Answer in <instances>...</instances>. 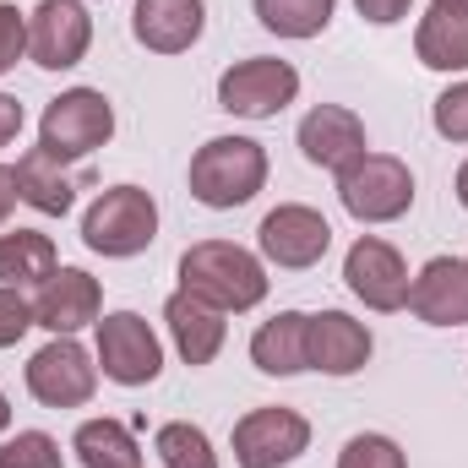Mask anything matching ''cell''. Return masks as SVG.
<instances>
[{
    "instance_id": "cell-12",
    "label": "cell",
    "mask_w": 468,
    "mask_h": 468,
    "mask_svg": "<svg viewBox=\"0 0 468 468\" xmlns=\"http://www.w3.org/2000/svg\"><path fill=\"white\" fill-rule=\"evenodd\" d=\"M344 283H349L354 300H365L370 311H403L409 305V267L398 256V245L376 239V234H359L344 256Z\"/></svg>"
},
{
    "instance_id": "cell-10",
    "label": "cell",
    "mask_w": 468,
    "mask_h": 468,
    "mask_svg": "<svg viewBox=\"0 0 468 468\" xmlns=\"http://www.w3.org/2000/svg\"><path fill=\"white\" fill-rule=\"evenodd\" d=\"M93 44V16L82 0H38L27 16V55L44 71H71L82 66Z\"/></svg>"
},
{
    "instance_id": "cell-6",
    "label": "cell",
    "mask_w": 468,
    "mask_h": 468,
    "mask_svg": "<svg viewBox=\"0 0 468 468\" xmlns=\"http://www.w3.org/2000/svg\"><path fill=\"white\" fill-rule=\"evenodd\" d=\"M300 93V71L289 60H272V55H256V60H239L218 77V110L239 120H272L278 110H289Z\"/></svg>"
},
{
    "instance_id": "cell-32",
    "label": "cell",
    "mask_w": 468,
    "mask_h": 468,
    "mask_svg": "<svg viewBox=\"0 0 468 468\" xmlns=\"http://www.w3.org/2000/svg\"><path fill=\"white\" fill-rule=\"evenodd\" d=\"M22 136V104L11 93H0V147H11Z\"/></svg>"
},
{
    "instance_id": "cell-35",
    "label": "cell",
    "mask_w": 468,
    "mask_h": 468,
    "mask_svg": "<svg viewBox=\"0 0 468 468\" xmlns=\"http://www.w3.org/2000/svg\"><path fill=\"white\" fill-rule=\"evenodd\" d=\"M11 425V403H5V392H0V431Z\"/></svg>"
},
{
    "instance_id": "cell-33",
    "label": "cell",
    "mask_w": 468,
    "mask_h": 468,
    "mask_svg": "<svg viewBox=\"0 0 468 468\" xmlns=\"http://www.w3.org/2000/svg\"><path fill=\"white\" fill-rule=\"evenodd\" d=\"M16 202H22V197H16V169H5V164H0V224L11 218V207H16Z\"/></svg>"
},
{
    "instance_id": "cell-9",
    "label": "cell",
    "mask_w": 468,
    "mask_h": 468,
    "mask_svg": "<svg viewBox=\"0 0 468 468\" xmlns=\"http://www.w3.org/2000/svg\"><path fill=\"white\" fill-rule=\"evenodd\" d=\"M311 447V420L294 409H250L234 425V463L239 468H289L300 452Z\"/></svg>"
},
{
    "instance_id": "cell-31",
    "label": "cell",
    "mask_w": 468,
    "mask_h": 468,
    "mask_svg": "<svg viewBox=\"0 0 468 468\" xmlns=\"http://www.w3.org/2000/svg\"><path fill=\"white\" fill-rule=\"evenodd\" d=\"M354 5H359V16H365V22L392 27V22H403V16H409V5H414V0H354Z\"/></svg>"
},
{
    "instance_id": "cell-16",
    "label": "cell",
    "mask_w": 468,
    "mask_h": 468,
    "mask_svg": "<svg viewBox=\"0 0 468 468\" xmlns=\"http://www.w3.org/2000/svg\"><path fill=\"white\" fill-rule=\"evenodd\" d=\"M202 27H207L202 0H136L131 11V33L153 55H186L202 38Z\"/></svg>"
},
{
    "instance_id": "cell-14",
    "label": "cell",
    "mask_w": 468,
    "mask_h": 468,
    "mask_svg": "<svg viewBox=\"0 0 468 468\" xmlns=\"http://www.w3.org/2000/svg\"><path fill=\"white\" fill-rule=\"evenodd\" d=\"M409 311L431 327H468V261L463 256H431L420 278L409 283Z\"/></svg>"
},
{
    "instance_id": "cell-20",
    "label": "cell",
    "mask_w": 468,
    "mask_h": 468,
    "mask_svg": "<svg viewBox=\"0 0 468 468\" xmlns=\"http://www.w3.org/2000/svg\"><path fill=\"white\" fill-rule=\"evenodd\" d=\"M16 197H22L27 207L49 213V218H66V213H71V202H77V186H71V175L60 169V158H55V153L33 147V153H22V158H16Z\"/></svg>"
},
{
    "instance_id": "cell-21",
    "label": "cell",
    "mask_w": 468,
    "mask_h": 468,
    "mask_svg": "<svg viewBox=\"0 0 468 468\" xmlns=\"http://www.w3.org/2000/svg\"><path fill=\"white\" fill-rule=\"evenodd\" d=\"M414 55L431 71H468V11L431 5L414 33Z\"/></svg>"
},
{
    "instance_id": "cell-30",
    "label": "cell",
    "mask_w": 468,
    "mask_h": 468,
    "mask_svg": "<svg viewBox=\"0 0 468 468\" xmlns=\"http://www.w3.org/2000/svg\"><path fill=\"white\" fill-rule=\"evenodd\" d=\"M27 55V16L0 0V71H11Z\"/></svg>"
},
{
    "instance_id": "cell-15",
    "label": "cell",
    "mask_w": 468,
    "mask_h": 468,
    "mask_svg": "<svg viewBox=\"0 0 468 468\" xmlns=\"http://www.w3.org/2000/svg\"><path fill=\"white\" fill-rule=\"evenodd\" d=\"M300 153H305V164L344 175L354 158L365 153V120L354 110H344V104H316L311 115L300 120Z\"/></svg>"
},
{
    "instance_id": "cell-24",
    "label": "cell",
    "mask_w": 468,
    "mask_h": 468,
    "mask_svg": "<svg viewBox=\"0 0 468 468\" xmlns=\"http://www.w3.org/2000/svg\"><path fill=\"white\" fill-rule=\"evenodd\" d=\"M333 5L338 0H256V16L278 38H316L333 22Z\"/></svg>"
},
{
    "instance_id": "cell-29",
    "label": "cell",
    "mask_w": 468,
    "mask_h": 468,
    "mask_svg": "<svg viewBox=\"0 0 468 468\" xmlns=\"http://www.w3.org/2000/svg\"><path fill=\"white\" fill-rule=\"evenodd\" d=\"M27 327H38V322H33V300H22V289H5V283H0V349L22 344Z\"/></svg>"
},
{
    "instance_id": "cell-34",
    "label": "cell",
    "mask_w": 468,
    "mask_h": 468,
    "mask_svg": "<svg viewBox=\"0 0 468 468\" xmlns=\"http://www.w3.org/2000/svg\"><path fill=\"white\" fill-rule=\"evenodd\" d=\"M458 202H463V207H468V164H463V169H458Z\"/></svg>"
},
{
    "instance_id": "cell-11",
    "label": "cell",
    "mask_w": 468,
    "mask_h": 468,
    "mask_svg": "<svg viewBox=\"0 0 468 468\" xmlns=\"http://www.w3.org/2000/svg\"><path fill=\"white\" fill-rule=\"evenodd\" d=\"M256 245H261V256H267L272 267L305 272V267H316V261L327 256V245H333V224H327L316 207L283 202V207H272V213L261 218Z\"/></svg>"
},
{
    "instance_id": "cell-36",
    "label": "cell",
    "mask_w": 468,
    "mask_h": 468,
    "mask_svg": "<svg viewBox=\"0 0 468 468\" xmlns=\"http://www.w3.org/2000/svg\"><path fill=\"white\" fill-rule=\"evenodd\" d=\"M436 5H447V11H468V0H436Z\"/></svg>"
},
{
    "instance_id": "cell-27",
    "label": "cell",
    "mask_w": 468,
    "mask_h": 468,
    "mask_svg": "<svg viewBox=\"0 0 468 468\" xmlns=\"http://www.w3.org/2000/svg\"><path fill=\"white\" fill-rule=\"evenodd\" d=\"M338 468H409V458H403V447H398L392 436L365 431V436H349V441H344Z\"/></svg>"
},
{
    "instance_id": "cell-4",
    "label": "cell",
    "mask_w": 468,
    "mask_h": 468,
    "mask_svg": "<svg viewBox=\"0 0 468 468\" xmlns=\"http://www.w3.org/2000/svg\"><path fill=\"white\" fill-rule=\"evenodd\" d=\"M82 239L99 256H142L158 239V202L142 186H110L82 213Z\"/></svg>"
},
{
    "instance_id": "cell-13",
    "label": "cell",
    "mask_w": 468,
    "mask_h": 468,
    "mask_svg": "<svg viewBox=\"0 0 468 468\" xmlns=\"http://www.w3.org/2000/svg\"><path fill=\"white\" fill-rule=\"evenodd\" d=\"M104 311V289L93 272L82 267H55L44 283H38V300H33V322L55 338H71L82 327H93Z\"/></svg>"
},
{
    "instance_id": "cell-28",
    "label": "cell",
    "mask_w": 468,
    "mask_h": 468,
    "mask_svg": "<svg viewBox=\"0 0 468 468\" xmlns=\"http://www.w3.org/2000/svg\"><path fill=\"white\" fill-rule=\"evenodd\" d=\"M431 120H436V131H441L447 142H468V82H452V88L436 99Z\"/></svg>"
},
{
    "instance_id": "cell-5",
    "label": "cell",
    "mask_w": 468,
    "mask_h": 468,
    "mask_svg": "<svg viewBox=\"0 0 468 468\" xmlns=\"http://www.w3.org/2000/svg\"><path fill=\"white\" fill-rule=\"evenodd\" d=\"M115 136V110L99 88H71L60 99L44 104V120H38V147L55 153L60 164L66 158H88L99 153L104 142Z\"/></svg>"
},
{
    "instance_id": "cell-1",
    "label": "cell",
    "mask_w": 468,
    "mask_h": 468,
    "mask_svg": "<svg viewBox=\"0 0 468 468\" xmlns=\"http://www.w3.org/2000/svg\"><path fill=\"white\" fill-rule=\"evenodd\" d=\"M180 289L202 294L224 316L229 311H256L267 300V267H261V256H250L234 239H197L180 256Z\"/></svg>"
},
{
    "instance_id": "cell-17",
    "label": "cell",
    "mask_w": 468,
    "mask_h": 468,
    "mask_svg": "<svg viewBox=\"0 0 468 468\" xmlns=\"http://www.w3.org/2000/svg\"><path fill=\"white\" fill-rule=\"evenodd\" d=\"M164 322H169V338H175V349H180L186 365H213L218 349H224V338H229L224 311L207 305V300L191 294V289H175V294L164 300Z\"/></svg>"
},
{
    "instance_id": "cell-18",
    "label": "cell",
    "mask_w": 468,
    "mask_h": 468,
    "mask_svg": "<svg viewBox=\"0 0 468 468\" xmlns=\"http://www.w3.org/2000/svg\"><path fill=\"white\" fill-rule=\"evenodd\" d=\"M370 327L354 322L349 311H322L311 316V370L322 376H354L370 359Z\"/></svg>"
},
{
    "instance_id": "cell-3",
    "label": "cell",
    "mask_w": 468,
    "mask_h": 468,
    "mask_svg": "<svg viewBox=\"0 0 468 468\" xmlns=\"http://www.w3.org/2000/svg\"><path fill=\"white\" fill-rule=\"evenodd\" d=\"M338 202L359 224H392L414 207V175L392 153H359L338 175Z\"/></svg>"
},
{
    "instance_id": "cell-7",
    "label": "cell",
    "mask_w": 468,
    "mask_h": 468,
    "mask_svg": "<svg viewBox=\"0 0 468 468\" xmlns=\"http://www.w3.org/2000/svg\"><path fill=\"white\" fill-rule=\"evenodd\" d=\"M27 392L44 409H82L99 392V359L77 338H49L27 359Z\"/></svg>"
},
{
    "instance_id": "cell-8",
    "label": "cell",
    "mask_w": 468,
    "mask_h": 468,
    "mask_svg": "<svg viewBox=\"0 0 468 468\" xmlns=\"http://www.w3.org/2000/svg\"><path fill=\"white\" fill-rule=\"evenodd\" d=\"M93 327H99V354L93 359L104 365V376L115 387H147V381H158L164 344H158V333L136 311H115V316H104Z\"/></svg>"
},
{
    "instance_id": "cell-19",
    "label": "cell",
    "mask_w": 468,
    "mask_h": 468,
    "mask_svg": "<svg viewBox=\"0 0 468 468\" xmlns=\"http://www.w3.org/2000/svg\"><path fill=\"white\" fill-rule=\"evenodd\" d=\"M250 359L267 376H300V370H311V316L305 311H278L272 322H261L256 338H250Z\"/></svg>"
},
{
    "instance_id": "cell-23",
    "label": "cell",
    "mask_w": 468,
    "mask_h": 468,
    "mask_svg": "<svg viewBox=\"0 0 468 468\" xmlns=\"http://www.w3.org/2000/svg\"><path fill=\"white\" fill-rule=\"evenodd\" d=\"M71 452L82 468H142V447L120 420H88L71 436Z\"/></svg>"
},
{
    "instance_id": "cell-22",
    "label": "cell",
    "mask_w": 468,
    "mask_h": 468,
    "mask_svg": "<svg viewBox=\"0 0 468 468\" xmlns=\"http://www.w3.org/2000/svg\"><path fill=\"white\" fill-rule=\"evenodd\" d=\"M55 272V239L38 229H11L0 234V283L5 289H27L44 283Z\"/></svg>"
},
{
    "instance_id": "cell-25",
    "label": "cell",
    "mask_w": 468,
    "mask_h": 468,
    "mask_svg": "<svg viewBox=\"0 0 468 468\" xmlns=\"http://www.w3.org/2000/svg\"><path fill=\"white\" fill-rule=\"evenodd\" d=\"M153 447H158L164 468H218V452H213L207 431L191 425V420H169V425H158Z\"/></svg>"
},
{
    "instance_id": "cell-26",
    "label": "cell",
    "mask_w": 468,
    "mask_h": 468,
    "mask_svg": "<svg viewBox=\"0 0 468 468\" xmlns=\"http://www.w3.org/2000/svg\"><path fill=\"white\" fill-rule=\"evenodd\" d=\"M0 468H66L60 458V441L44 436V431H16L5 447H0Z\"/></svg>"
},
{
    "instance_id": "cell-2",
    "label": "cell",
    "mask_w": 468,
    "mask_h": 468,
    "mask_svg": "<svg viewBox=\"0 0 468 468\" xmlns=\"http://www.w3.org/2000/svg\"><path fill=\"white\" fill-rule=\"evenodd\" d=\"M267 186V147L250 136H213L191 158V197L213 213L245 207Z\"/></svg>"
}]
</instances>
